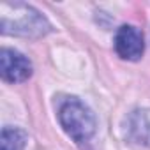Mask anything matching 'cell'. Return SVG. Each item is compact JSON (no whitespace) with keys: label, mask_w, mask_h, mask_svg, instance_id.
<instances>
[{"label":"cell","mask_w":150,"mask_h":150,"mask_svg":"<svg viewBox=\"0 0 150 150\" xmlns=\"http://www.w3.org/2000/svg\"><path fill=\"white\" fill-rule=\"evenodd\" d=\"M60 124L64 131L74 141H87L96 132V117L94 113L76 97L67 99L58 111Z\"/></svg>","instance_id":"6da1fadb"},{"label":"cell","mask_w":150,"mask_h":150,"mask_svg":"<svg viewBox=\"0 0 150 150\" xmlns=\"http://www.w3.org/2000/svg\"><path fill=\"white\" fill-rule=\"evenodd\" d=\"M14 11V20L2 18V32L4 34H18V35H42L50 30V25L41 13L25 4H9Z\"/></svg>","instance_id":"7a4b0ae2"},{"label":"cell","mask_w":150,"mask_h":150,"mask_svg":"<svg viewBox=\"0 0 150 150\" xmlns=\"http://www.w3.org/2000/svg\"><path fill=\"white\" fill-rule=\"evenodd\" d=\"M115 50L124 60H138L145 50L141 32L131 25L120 27L115 35Z\"/></svg>","instance_id":"277c9868"},{"label":"cell","mask_w":150,"mask_h":150,"mask_svg":"<svg viewBox=\"0 0 150 150\" xmlns=\"http://www.w3.org/2000/svg\"><path fill=\"white\" fill-rule=\"evenodd\" d=\"M27 136L23 131L14 127H4L0 136V150H23Z\"/></svg>","instance_id":"5b68a950"},{"label":"cell","mask_w":150,"mask_h":150,"mask_svg":"<svg viewBox=\"0 0 150 150\" xmlns=\"http://www.w3.org/2000/svg\"><path fill=\"white\" fill-rule=\"evenodd\" d=\"M0 74L9 83H21L30 78L32 64L20 51L4 48L0 51Z\"/></svg>","instance_id":"3957f363"}]
</instances>
